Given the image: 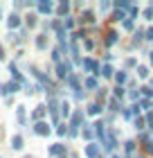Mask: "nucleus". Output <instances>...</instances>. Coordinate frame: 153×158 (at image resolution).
Returning a JSON list of instances; mask_svg holds the SVG:
<instances>
[{"label":"nucleus","instance_id":"obj_1","mask_svg":"<svg viewBox=\"0 0 153 158\" xmlns=\"http://www.w3.org/2000/svg\"><path fill=\"white\" fill-rule=\"evenodd\" d=\"M11 147L20 149V147H23V138H20V135H14V138H11Z\"/></svg>","mask_w":153,"mask_h":158},{"label":"nucleus","instance_id":"obj_2","mask_svg":"<svg viewBox=\"0 0 153 158\" xmlns=\"http://www.w3.org/2000/svg\"><path fill=\"white\" fill-rule=\"evenodd\" d=\"M16 90H18V84H7L2 88V93H16Z\"/></svg>","mask_w":153,"mask_h":158},{"label":"nucleus","instance_id":"obj_3","mask_svg":"<svg viewBox=\"0 0 153 158\" xmlns=\"http://www.w3.org/2000/svg\"><path fill=\"white\" fill-rule=\"evenodd\" d=\"M47 131H50V129H47L45 124H36V133H41V135H43V133H47Z\"/></svg>","mask_w":153,"mask_h":158},{"label":"nucleus","instance_id":"obj_4","mask_svg":"<svg viewBox=\"0 0 153 158\" xmlns=\"http://www.w3.org/2000/svg\"><path fill=\"white\" fill-rule=\"evenodd\" d=\"M43 113H45V106H38V109L34 111V118H43Z\"/></svg>","mask_w":153,"mask_h":158},{"label":"nucleus","instance_id":"obj_5","mask_svg":"<svg viewBox=\"0 0 153 158\" xmlns=\"http://www.w3.org/2000/svg\"><path fill=\"white\" fill-rule=\"evenodd\" d=\"M18 25V16L14 14V16H9V27H16Z\"/></svg>","mask_w":153,"mask_h":158},{"label":"nucleus","instance_id":"obj_6","mask_svg":"<svg viewBox=\"0 0 153 158\" xmlns=\"http://www.w3.org/2000/svg\"><path fill=\"white\" fill-rule=\"evenodd\" d=\"M104 75H106V77H111V75H113V70H111V66H104Z\"/></svg>","mask_w":153,"mask_h":158},{"label":"nucleus","instance_id":"obj_7","mask_svg":"<svg viewBox=\"0 0 153 158\" xmlns=\"http://www.w3.org/2000/svg\"><path fill=\"white\" fill-rule=\"evenodd\" d=\"M88 111H90V113H92V115H95V113H99V106H97V104H92V106H90V109H88Z\"/></svg>","mask_w":153,"mask_h":158},{"label":"nucleus","instance_id":"obj_8","mask_svg":"<svg viewBox=\"0 0 153 158\" xmlns=\"http://www.w3.org/2000/svg\"><path fill=\"white\" fill-rule=\"evenodd\" d=\"M63 152V147L61 145H56V147H52V154H61Z\"/></svg>","mask_w":153,"mask_h":158},{"label":"nucleus","instance_id":"obj_9","mask_svg":"<svg viewBox=\"0 0 153 158\" xmlns=\"http://www.w3.org/2000/svg\"><path fill=\"white\" fill-rule=\"evenodd\" d=\"M97 154V147H88V156H95Z\"/></svg>","mask_w":153,"mask_h":158},{"label":"nucleus","instance_id":"obj_10","mask_svg":"<svg viewBox=\"0 0 153 158\" xmlns=\"http://www.w3.org/2000/svg\"><path fill=\"white\" fill-rule=\"evenodd\" d=\"M2 56H5V50H2V45H0V59H2Z\"/></svg>","mask_w":153,"mask_h":158}]
</instances>
